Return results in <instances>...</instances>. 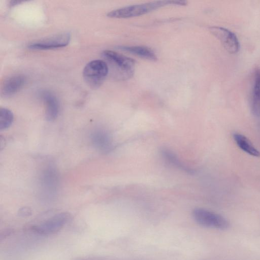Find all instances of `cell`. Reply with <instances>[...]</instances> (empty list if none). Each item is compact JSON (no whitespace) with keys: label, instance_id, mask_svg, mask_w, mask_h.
I'll list each match as a JSON object with an SVG mask.
<instances>
[{"label":"cell","instance_id":"6da1fadb","mask_svg":"<svg viewBox=\"0 0 260 260\" xmlns=\"http://www.w3.org/2000/svg\"><path fill=\"white\" fill-rule=\"evenodd\" d=\"M172 5V1H161L134 5L109 12L107 16L114 18H127L141 16L159 8Z\"/></svg>","mask_w":260,"mask_h":260},{"label":"cell","instance_id":"7a4b0ae2","mask_svg":"<svg viewBox=\"0 0 260 260\" xmlns=\"http://www.w3.org/2000/svg\"><path fill=\"white\" fill-rule=\"evenodd\" d=\"M192 215L196 222L205 228L224 230L230 226L229 221L223 216L204 208H194Z\"/></svg>","mask_w":260,"mask_h":260},{"label":"cell","instance_id":"3957f363","mask_svg":"<svg viewBox=\"0 0 260 260\" xmlns=\"http://www.w3.org/2000/svg\"><path fill=\"white\" fill-rule=\"evenodd\" d=\"M107 64L102 60H93L85 67L83 75L86 83L92 88L100 86L108 73Z\"/></svg>","mask_w":260,"mask_h":260},{"label":"cell","instance_id":"277c9868","mask_svg":"<svg viewBox=\"0 0 260 260\" xmlns=\"http://www.w3.org/2000/svg\"><path fill=\"white\" fill-rule=\"evenodd\" d=\"M103 54L120 72L123 79H129L133 76L135 68L134 59L112 50H105Z\"/></svg>","mask_w":260,"mask_h":260},{"label":"cell","instance_id":"5b68a950","mask_svg":"<svg viewBox=\"0 0 260 260\" xmlns=\"http://www.w3.org/2000/svg\"><path fill=\"white\" fill-rule=\"evenodd\" d=\"M71 215L68 212L56 214L44 222L33 228L34 230L41 235H50L56 233L71 219Z\"/></svg>","mask_w":260,"mask_h":260},{"label":"cell","instance_id":"8992f818","mask_svg":"<svg viewBox=\"0 0 260 260\" xmlns=\"http://www.w3.org/2000/svg\"><path fill=\"white\" fill-rule=\"evenodd\" d=\"M209 30L222 44L224 49L231 54H235L240 49L237 36L229 29L220 26H211Z\"/></svg>","mask_w":260,"mask_h":260},{"label":"cell","instance_id":"52a82bcc","mask_svg":"<svg viewBox=\"0 0 260 260\" xmlns=\"http://www.w3.org/2000/svg\"><path fill=\"white\" fill-rule=\"evenodd\" d=\"M71 36L69 33L60 34L49 39L30 44L28 47L31 49L45 50L63 47L70 42Z\"/></svg>","mask_w":260,"mask_h":260},{"label":"cell","instance_id":"ba28073f","mask_svg":"<svg viewBox=\"0 0 260 260\" xmlns=\"http://www.w3.org/2000/svg\"><path fill=\"white\" fill-rule=\"evenodd\" d=\"M93 146L103 152L110 151L113 147L112 141L110 134L102 129L94 131L90 136Z\"/></svg>","mask_w":260,"mask_h":260},{"label":"cell","instance_id":"9c48e42d","mask_svg":"<svg viewBox=\"0 0 260 260\" xmlns=\"http://www.w3.org/2000/svg\"><path fill=\"white\" fill-rule=\"evenodd\" d=\"M41 95L46 105V119L48 121L55 119L59 111V105L56 96L48 91H43Z\"/></svg>","mask_w":260,"mask_h":260},{"label":"cell","instance_id":"30bf717a","mask_svg":"<svg viewBox=\"0 0 260 260\" xmlns=\"http://www.w3.org/2000/svg\"><path fill=\"white\" fill-rule=\"evenodd\" d=\"M26 81L25 77L21 75H14L7 79L2 88V94L10 96L21 89Z\"/></svg>","mask_w":260,"mask_h":260},{"label":"cell","instance_id":"8fae6325","mask_svg":"<svg viewBox=\"0 0 260 260\" xmlns=\"http://www.w3.org/2000/svg\"><path fill=\"white\" fill-rule=\"evenodd\" d=\"M251 110L253 115L260 116V68L255 69L254 72Z\"/></svg>","mask_w":260,"mask_h":260},{"label":"cell","instance_id":"7c38bea8","mask_svg":"<svg viewBox=\"0 0 260 260\" xmlns=\"http://www.w3.org/2000/svg\"><path fill=\"white\" fill-rule=\"evenodd\" d=\"M233 139L239 148L247 154L254 157L260 156V152L246 136L239 133H234Z\"/></svg>","mask_w":260,"mask_h":260},{"label":"cell","instance_id":"4fadbf2b","mask_svg":"<svg viewBox=\"0 0 260 260\" xmlns=\"http://www.w3.org/2000/svg\"><path fill=\"white\" fill-rule=\"evenodd\" d=\"M119 48L144 59L153 61L157 60V56L153 51L145 46H121Z\"/></svg>","mask_w":260,"mask_h":260},{"label":"cell","instance_id":"5bb4252c","mask_svg":"<svg viewBox=\"0 0 260 260\" xmlns=\"http://www.w3.org/2000/svg\"><path fill=\"white\" fill-rule=\"evenodd\" d=\"M161 154L166 161L176 168L189 174L194 173L193 170L185 166L180 161L177 156L170 150L166 148L162 149L161 150Z\"/></svg>","mask_w":260,"mask_h":260},{"label":"cell","instance_id":"9a60e30c","mask_svg":"<svg viewBox=\"0 0 260 260\" xmlns=\"http://www.w3.org/2000/svg\"><path fill=\"white\" fill-rule=\"evenodd\" d=\"M42 185L47 189L53 190L58 184V175L56 171L52 168L46 170L42 176Z\"/></svg>","mask_w":260,"mask_h":260},{"label":"cell","instance_id":"2e32d148","mask_svg":"<svg viewBox=\"0 0 260 260\" xmlns=\"http://www.w3.org/2000/svg\"><path fill=\"white\" fill-rule=\"evenodd\" d=\"M14 115L12 112L6 108L0 109V129L9 128L13 123Z\"/></svg>","mask_w":260,"mask_h":260},{"label":"cell","instance_id":"e0dca14e","mask_svg":"<svg viewBox=\"0 0 260 260\" xmlns=\"http://www.w3.org/2000/svg\"><path fill=\"white\" fill-rule=\"evenodd\" d=\"M18 213L21 216H27L31 214V211L28 207H23L20 209Z\"/></svg>","mask_w":260,"mask_h":260}]
</instances>
